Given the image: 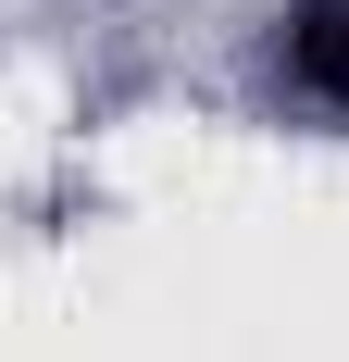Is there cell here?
I'll return each mask as SVG.
<instances>
[{
	"mask_svg": "<svg viewBox=\"0 0 349 362\" xmlns=\"http://www.w3.org/2000/svg\"><path fill=\"white\" fill-rule=\"evenodd\" d=\"M287 75H300V100H324L349 125V0H300L287 13Z\"/></svg>",
	"mask_w": 349,
	"mask_h": 362,
	"instance_id": "6da1fadb",
	"label": "cell"
}]
</instances>
